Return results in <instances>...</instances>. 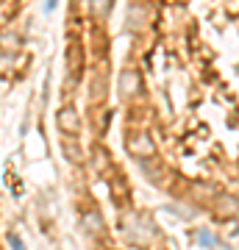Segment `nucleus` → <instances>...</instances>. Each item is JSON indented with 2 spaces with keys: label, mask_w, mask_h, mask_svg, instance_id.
<instances>
[{
  "label": "nucleus",
  "mask_w": 239,
  "mask_h": 250,
  "mask_svg": "<svg viewBox=\"0 0 239 250\" xmlns=\"http://www.w3.org/2000/svg\"><path fill=\"white\" fill-rule=\"evenodd\" d=\"M111 6H114V0H92V14L98 20H106Z\"/></svg>",
  "instance_id": "423d86ee"
},
{
  "label": "nucleus",
  "mask_w": 239,
  "mask_h": 250,
  "mask_svg": "<svg viewBox=\"0 0 239 250\" xmlns=\"http://www.w3.org/2000/svg\"><path fill=\"white\" fill-rule=\"evenodd\" d=\"M84 228H87L92 236H103L106 233V225H103V217H100V211H95V208H84Z\"/></svg>",
  "instance_id": "20e7f679"
},
{
  "label": "nucleus",
  "mask_w": 239,
  "mask_h": 250,
  "mask_svg": "<svg viewBox=\"0 0 239 250\" xmlns=\"http://www.w3.org/2000/svg\"><path fill=\"white\" fill-rule=\"evenodd\" d=\"M197 239H200V242H197L200 248H214V245H217V236H214V233H209L206 228H203V231H197Z\"/></svg>",
  "instance_id": "6e6552de"
},
{
  "label": "nucleus",
  "mask_w": 239,
  "mask_h": 250,
  "mask_svg": "<svg viewBox=\"0 0 239 250\" xmlns=\"http://www.w3.org/2000/svg\"><path fill=\"white\" fill-rule=\"evenodd\" d=\"M125 147H128V153H131L133 159H139V161H148L156 156V142L151 139L148 131H128Z\"/></svg>",
  "instance_id": "f257e3e1"
},
{
  "label": "nucleus",
  "mask_w": 239,
  "mask_h": 250,
  "mask_svg": "<svg viewBox=\"0 0 239 250\" xmlns=\"http://www.w3.org/2000/svg\"><path fill=\"white\" fill-rule=\"evenodd\" d=\"M239 200L237 197H220V214H237Z\"/></svg>",
  "instance_id": "0eeeda50"
},
{
  "label": "nucleus",
  "mask_w": 239,
  "mask_h": 250,
  "mask_svg": "<svg viewBox=\"0 0 239 250\" xmlns=\"http://www.w3.org/2000/svg\"><path fill=\"white\" fill-rule=\"evenodd\" d=\"M92 164H95V170H103V167H109V159H106V150H103V147H98V150H95V159H92Z\"/></svg>",
  "instance_id": "1a4fd4ad"
},
{
  "label": "nucleus",
  "mask_w": 239,
  "mask_h": 250,
  "mask_svg": "<svg viewBox=\"0 0 239 250\" xmlns=\"http://www.w3.org/2000/svg\"><path fill=\"white\" fill-rule=\"evenodd\" d=\"M62 150H64V159H67V161H75V164H78V161L84 159V153H81V145H78V142H72L70 136H64V139H62Z\"/></svg>",
  "instance_id": "39448f33"
},
{
  "label": "nucleus",
  "mask_w": 239,
  "mask_h": 250,
  "mask_svg": "<svg viewBox=\"0 0 239 250\" xmlns=\"http://www.w3.org/2000/svg\"><path fill=\"white\" fill-rule=\"evenodd\" d=\"M9 242H11V250H25V245H22V239L17 233H9Z\"/></svg>",
  "instance_id": "9d476101"
},
{
  "label": "nucleus",
  "mask_w": 239,
  "mask_h": 250,
  "mask_svg": "<svg viewBox=\"0 0 239 250\" xmlns=\"http://www.w3.org/2000/svg\"><path fill=\"white\" fill-rule=\"evenodd\" d=\"M139 75H136V72L133 70H123L120 72V95H123V98H133V95H136V92H139Z\"/></svg>",
  "instance_id": "7ed1b4c3"
},
{
  "label": "nucleus",
  "mask_w": 239,
  "mask_h": 250,
  "mask_svg": "<svg viewBox=\"0 0 239 250\" xmlns=\"http://www.w3.org/2000/svg\"><path fill=\"white\" fill-rule=\"evenodd\" d=\"M56 123H59V131H62V136H78V131H81V117H78V111H75L72 106H62V108H59Z\"/></svg>",
  "instance_id": "f03ea898"
}]
</instances>
